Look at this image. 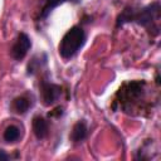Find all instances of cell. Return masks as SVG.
I'll use <instances>...</instances> for the list:
<instances>
[{
	"mask_svg": "<svg viewBox=\"0 0 161 161\" xmlns=\"http://www.w3.org/2000/svg\"><path fill=\"white\" fill-rule=\"evenodd\" d=\"M160 3L155 1L143 8L127 6L117 16L116 28L123 26L128 23H135L147 29L152 35H158V20H160Z\"/></svg>",
	"mask_w": 161,
	"mask_h": 161,
	"instance_id": "obj_1",
	"label": "cell"
},
{
	"mask_svg": "<svg viewBox=\"0 0 161 161\" xmlns=\"http://www.w3.org/2000/svg\"><path fill=\"white\" fill-rule=\"evenodd\" d=\"M145 98H146V82L132 80L119 87L113 106L118 104L119 109H122L123 112L133 113V111H143L141 103H143Z\"/></svg>",
	"mask_w": 161,
	"mask_h": 161,
	"instance_id": "obj_2",
	"label": "cell"
},
{
	"mask_svg": "<svg viewBox=\"0 0 161 161\" xmlns=\"http://www.w3.org/2000/svg\"><path fill=\"white\" fill-rule=\"evenodd\" d=\"M87 35L84 29L80 25H74L60 39L58 52L63 59H70L73 58L86 44Z\"/></svg>",
	"mask_w": 161,
	"mask_h": 161,
	"instance_id": "obj_3",
	"label": "cell"
},
{
	"mask_svg": "<svg viewBox=\"0 0 161 161\" xmlns=\"http://www.w3.org/2000/svg\"><path fill=\"white\" fill-rule=\"evenodd\" d=\"M39 92L44 106H53L55 104L60 96H62V87L59 84L49 82L47 78H43L39 83Z\"/></svg>",
	"mask_w": 161,
	"mask_h": 161,
	"instance_id": "obj_4",
	"label": "cell"
},
{
	"mask_svg": "<svg viewBox=\"0 0 161 161\" xmlns=\"http://www.w3.org/2000/svg\"><path fill=\"white\" fill-rule=\"evenodd\" d=\"M30 48H31V39H30V36L26 33L21 31V33L18 34L15 42L11 45L10 55L15 60H21V59L25 58V55L28 54Z\"/></svg>",
	"mask_w": 161,
	"mask_h": 161,
	"instance_id": "obj_5",
	"label": "cell"
},
{
	"mask_svg": "<svg viewBox=\"0 0 161 161\" xmlns=\"http://www.w3.org/2000/svg\"><path fill=\"white\" fill-rule=\"evenodd\" d=\"M64 3H73V4H79L80 0H39V8L36 11L35 16V23L42 24L48 19V16L52 14V11L58 8L59 5Z\"/></svg>",
	"mask_w": 161,
	"mask_h": 161,
	"instance_id": "obj_6",
	"label": "cell"
},
{
	"mask_svg": "<svg viewBox=\"0 0 161 161\" xmlns=\"http://www.w3.org/2000/svg\"><path fill=\"white\" fill-rule=\"evenodd\" d=\"M31 127H33V133L38 140H44L49 133V123L42 116H35L33 118Z\"/></svg>",
	"mask_w": 161,
	"mask_h": 161,
	"instance_id": "obj_7",
	"label": "cell"
},
{
	"mask_svg": "<svg viewBox=\"0 0 161 161\" xmlns=\"http://www.w3.org/2000/svg\"><path fill=\"white\" fill-rule=\"evenodd\" d=\"M88 136V127H87V123L84 119H80L78 121L73 128H72V132L69 135V138L73 143H80L83 142Z\"/></svg>",
	"mask_w": 161,
	"mask_h": 161,
	"instance_id": "obj_8",
	"label": "cell"
},
{
	"mask_svg": "<svg viewBox=\"0 0 161 161\" xmlns=\"http://www.w3.org/2000/svg\"><path fill=\"white\" fill-rule=\"evenodd\" d=\"M21 138V131L16 125H9L3 132V140L6 143H15Z\"/></svg>",
	"mask_w": 161,
	"mask_h": 161,
	"instance_id": "obj_9",
	"label": "cell"
},
{
	"mask_svg": "<svg viewBox=\"0 0 161 161\" xmlns=\"http://www.w3.org/2000/svg\"><path fill=\"white\" fill-rule=\"evenodd\" d=\"M30 106H31V103H30L29 98L25 96H20V97H16L13 99L11 109L18 114H24L30 108Z\"/></svg>",
	"mask_w": 161,
	"mask_h": 161,
	"instance_id": "obj_10",
	"label": "cell"
},
{
	"mask_svg": "<svg viewBox=\"0 0 161 161\" xmlns=\"http://www.w3.org/2000/svg\"><path fill=\"white\" fill-rule=\"evenodd\" d=\"M8 158H10V156L6 155L4 151H0V160H8Z\"/></svg>",
	"mask_w": 161,
	"mask_h": 161,
	"instance_id": "obj_11",
	"label": "cell"
}]
</instances>
